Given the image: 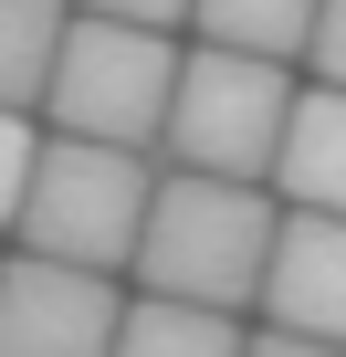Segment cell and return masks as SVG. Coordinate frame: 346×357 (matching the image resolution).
Segmentation results:
<instances>
[{
	"mask_svg": "<svg viewBox=\"0 0 346 357\" xmlns=\"http://www.w3.org/2000/svg\"><path fill=\"white\" fill-rule=\"evenodd\" d=\"M304 22H315V0H189V32H200V43H231V53H273V63H294Z\"/></svg>",
	"mask_w": 346,
	"mask_h": 357,
	"instance_id": "9c48e42d",
	"label": "cell"
},
{
	"mask_svg": "<svg viewBox=\"0 0 346 357\" xmlns=\"http://www.w3.org/2000/svg\"><path fill=\"white\" fill-rule=\"evenodd\" d=\"M294 105V63L273 53H231V43H189L168 74V116H157V158L168 168H210V178H262L273 137Z\"/></svg>",
	"mask_w": 346,
	"mask_h": 357,
	"instance_id": "3957f363",
	"label": "cell"
},
{
	"mask_svg": "<svg viewBox=\"0 0 346 357\" xmlns=\"http://www.w3.org/2000/svg\"><path fill=\"white\" fill-rule=\"evenodd\" d=\"M294 63H304L315 84H336V95H346V0H315V22H304Z\"/></svg>",
	"mask_w": 346,
	"mask_h": 357,
	"instance_id": "8fae6325",
	"label": "cell"
},
{
	"mask_svg": "<svg viewBox=\"0 0 346 357\" xmlns=\"http://www.w3.org/2000/svg\"><path fill=\"white\" fill-rule=\"evenodd\" d=\"M116 315H126L116 273H84V263H53V252L0 263V357H105Z\"/></svg>",
	"mask_w": 346,
	"mask_h": 357,
	"instance_id": "5b68a950",
	"label": "cell"
},
{
	"mask_svg": "<svg viewBox=\"0 0 346 357\" xmlns=\"http://www.w3.org/2000/svg\"><path fill=\"white\" fill-rule=\"evenodd\" d=\"M262 178H273L283 211H346V95L336 84H294Z\"/></svg>",
	"mask_w": 346,
	"mask_h": 357,
	"instance_id": "52a82bcc",
	"label": "cell"
},
{
	"mask_svg": "<svg viewBox=\"0 0 346 357\" xmlns=\"http://www.w3.org/2000/svg\"><path fill=\"white\" fill-rule=\"evenodd\" d=\"M147 190H157L147 147H105V137L42 126L11 231H22V252H53V263H84V273H126L136 221H147Z\"/></svg>",
	"mask_w": 346,
	"mask_h": 357,
	"instance_id": "7a4b0ae2",
	"label": "cell"
},
{
	"mask_svg": "<svg viewBox=\"0 0 346 357\" xmlns=\"http://www.w3.org/2000/svg\"><path fill=\"white\" fill-rule=\"evenodd\" d=\"M53 43H63V0H0V105H42V74H53Z\"/></svg>",
	"mask_w": 346,
	"mask_h": 357,
	"instance_id": "30bf717a",
	"label": "cell"
},
{
	"mask_svg": "<svg viewBox=\"0 0 346 357\" xmlns=\"http://www.w3.org/2000/svg\"><path fill=\"white\" fill-rule=\"evenodd\" d=\"M63 11H95V22H147V32H179L189 0H63Z\"/></svg>",
	"mask_w": 346,
	"mask_h": 357,
	"instance_id": "4fadbf2b",
	"label": "cell"
},
{
	"mask_svg": "<svg viewBox=\"0 0 346 357\" xmlns=\"http://www.w3.org/2000/svg\"><path fill=\"white\" fill-rule=\"evenodd\" d=\"M252 305H262V326L346 347V211H273V252H262Z\"/></svg>",
	"mask_w": 346,
	"mask_h": 357,
	"instance_id": "8992f818",
	"label": "cell"
},
{
	"mask_svg": "<svg viewBox=\"0 0 346 357\" xmlns=\"http://www.w3.org/2000/svg\"><path fill=\"white\" fill-rule=\"evenodd\" d=\"M168 74H179V43L147 22H95L63 11L53 74H42V126L63 137H105V147H147L157 158V116H168Z\"/></svg>",
	"mask_w": 346,
	"mask_h": 357,
	"instance_id": "277c9868",
	"label": "cell"
},
{
	"mask_svg": "<svg viewBox=\"0 0 346 357\" xmlns=\"http://www.w3.org/2000/svg\"><path fill=\"white\" fill-rule=\"evenodd\" d=\"M242 357H346L336 336H294V326H262V336H242Z\"/></svg>",
	"mask_w": 346,
	"mask_h": 357,
	"instance_id": "5bb4252c",
	"label": "cell"
},
{
	"mask_svg": "<svg viewBox=\"0 0 346 357\" xmlns=\"http://www.w3.org/2000/svg\"><path fill=\"white\" fill-rule=\"evenodd\" d=\"M105 357H242V315H221V305H179V294H126Z\"/></svg>",
	"mask_w": 346,
	"mask_h": 357,
	"instance_id": "ba28073f",
	"label": "cell"
},
{
	"mask_svg": "<svg viewBox=\"0 0 346 357\" xmlns=\"http://www.w3.org/2000/svg\"><path fill=\"white\" fill-rule=\"evenodd\" d=\"M262 252H273V190H262V178L168 168L157 190H147V221H136L126 273H136L147 294H179V305L242 315L252 284H262Z\"/></svg>",
	"mask_w": 346,
	"mask_h": 357,
	"instance_id": "6da1fadb",
	"label": "cell"
},
{
	"mask_svg": "<svg viewBox=\"0 0 346 357\" xmlns=\"http://www.w3.org/2000/svg\"><path fill=\"white\" fill-rule=\"evenodd\" d=\"M32 147H42V116H22V105H0V231H11V211H22V178H32Z\"/></svg>",
	"mask_w": 346,
	"mask_h": 357,
	"instance_id": "7c38bea8",
	"label": "cell"
}]
</instances>
